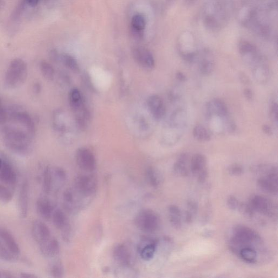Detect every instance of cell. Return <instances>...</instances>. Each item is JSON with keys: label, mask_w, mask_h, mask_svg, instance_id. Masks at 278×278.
Wrapping results in <instances>:
<instances>
[{"label": "cell", "mask_w": 278, "mask_h": 278, "mask_svg": "<svg viewBox=\"0 0 278 278\" xmlns=\"http://www.w3.org/2000/svg\"><path fill=\"white\" fill-rule=\"evenodd\" d=\"M5 6V3L3 0H0V12L2 11Z\"/></svg>", "instance_id": "54"}, {"label": "cell", "mask_w": 278, "mask_h": 278, "mask_svg": "<svg viewBox=\"0 0 278 278\" xmlns=\"http://www.w3.org/2000/svg\"><path fill=\"white\" fill-rule=\"evenodd\" d=\"M193 136L197 140L201 142L209 141L211 136L206 127L198 125L194 127Z\"/></svg>", "instance_id": "29"}, {"label": "cell", "mask_w": 278, "mask_h": 278, "mask_svg": "<svg viewBox=\"0 0 278 278\" xmlns=\"http://www.w3.org/2000/svg\"><path fill=\"white\" fill-rule=\"evenodd\" d=\"M198 210V205L193 201H190L187 205V210L185 212V220L190 223L194 221Z\"/></svg>", "instance_id": "32"}, {"label": "cell", "mask_w": 278, "mask_h": 278, "mask_svg": "<svg viewBox=\"0 0 278 278\" xmlns=\"http://www.w3.org/2000/svg\"><path fill=\"white\" fill-rule=\"evenodd\" d=\"M248 204L254 212H259L265 216L273 217L277 214V208L274 203L263 196H251Z\"/></svg>", "instance_id": "8"}, {"label": "cell", "mask_w": 278, "mask_h": 278, "mask_svg": "<svg viewBox=\"0 0 278 278\" xmlns=\"http://www.w3.org/2000/svg\"><path fill=\"white\" fill-rule=\"evenodd\" d=\"M168 215L171 225L175 229H179L181 227V212L179 207L175 205L168 208Z\"/></svg>", "instance_id": "25"}, {"label": "cell", "mask_w": 278, "mask_h": 278, "mask_svg": "<svg viewBox=\"0 0 278 278\" xmlns=\"http://www.w3.org/2000/svg\"><path fill=\"white\" fill-rule=\"evenodd\" d=\"M208 170L207 169L204 171H203L200 174H198L197 177L198 181L199 183H205L208 177Z\"/></svg>", "instance_id": "46"}, {"label": "cell", "mask_w": 278, "mask_h": 278, "mask_svg": "<svg viewBox=\"0 0 278 278\" xmlns=\"http://www.w3.org/2000/svg\"><path fill=\"white\" fill-rule=\"evenodd\" d=\"M238 211L242 213L245 217L249 218L252 217L254 213V211L248 203L247 204V203H240Z\"/></svg>", "instance_id": "39"}, {"label": "cell", "mask_w": 278, "mask_h": 278, "mask_svg": "<svg viewBox=\"0 0 278 278\" xmlns=\"http://www.w3.org/2000/svg\"><path fill=\"white\" fill-rule=\"evenodd\" d=\"M258 185L260 189L266 193L277 195L278 192V178L260 177L258 179Z\"/></svg>", "instance_id": "20"}, {"label": "cell", "mask_w": 278, "mask_h": 278, "mask_svg": "<svg viewBox=\"0 0 278 278\" xmlns=\"http://www.w3.org/2000/svg\"><path fill=\"white\" fill-rule=\"evenodd\" d=\"M76 161L80 169L88 173L93 172L97 167L95 155L87 147H80L77 149Z\"/></svg>", "instance_id": "9"}, {"label": "cell", "mask_w": 278, "mask_h": 278, "mask_svg": "<svg viewBox=\"0 0 278 278\" xmlns=\"http://www.w3.org/2000/svg\"><path fill=\"white\" fill-rule=\"evenodd\" d=\"M71 227L69 222L62 229V236L63 240L66 243H69L71 238Z\"/></svg>", "instance_id": "42"}, {"label": "cell", "mask_w": 278, "mask_h": 278, "mask_svg": "<svg viewBox=\"0 0 278 278\" xmlns=\"http://www.w3.org/2000/svg\"><path fill=\"white\" fill-rule=\"evenodd\" d=\"M262 130L266 135L271 136L273 135V131L270 126L264 125L262 127Z\"/></svg>", "instance_id": "50"}, {"label": "cell", "mask_w": 278, "mask_h": 278, "mask_svg": "<svg viewBox=\"0 0 278 278\" xmlns=\"http://www.w3.org/2000/svg\"><path fill=\"white\" fill-rule=\"evenodd\" d=\"M227 203L230 209L234 211L238 210L240 202L236 197L233 196H229L227 199Z\"/></svg>", "instance_id": "43"}, {"label": "cell", "mask_w": 278, "mask_h": 278, "mask_svg": "<svg viewBox=\"0 0 278 278\" xmlns=\"http://www.w3.org/2000/svg\"><path fill=\"white\" fill-rule=\"evenodd\" d=\"M157 242L156 240L145 238L141 240L138 246V251L141 258L145 261L152 260L157 249Z\"/></svg>", "instance_id": "14"}, {"label": "cell", "mask_w": 278, "mask_h": 278, "mask_svg": "<svg viewBox=\"0 0 278 278\" xmlns=\"http://www.w3.org/2000/svg\"><path fill=\"white\" fill-rule=\"evenodd\" d=\"M36 210L39 215L46 220L51 218L52 213L54 211L52 202L46 197H40L37 201Z\"/></svg>", "instance_id": "18"}, {"label": "cell", "mask_w": 278, "mask_h": 278, "mask_svg": "<svg viewBox=\"0 0 278 278\" xmlns=\"http://www.w3.org/2000/svg\"><path fill=\"white\" fill-rule=\"evenodd\" d=\"M174 173L180 177L188 176L190 172L189 167V156L187 154H181L175 163L173 168Z\"/></svg>", "instance_id": "19"}, {"label": "cell", "mask_w": 278, "mask_h": 278, "mask_svg": "<svg viewBox=\"0 0 278 278\" xmlns=\"http://www.w3.org/2000/svg\"><path fill=\"white\" fill-rule=\"evenodd\" d=\"M244 97L248 101H252L254 98V94L250 89H245L243 91Z\"/></svg>", "instance_id": "47"}, {"label": "cell", "mask_w": 278, "mask_h": 278, "mask_svg": "<svg viewBox=\"0 0 278 278\" xmlns=\"http://www.w3.org/2000/svg\"><path fill=\"white\" fill-rule=\"evenodd\" d=\"M32 237L39 244L51 237L50 230L46 224L39 220H35L32 224Z\"/></svg>", "instance_id": "13"}, {"label": "cell", "mask_w": 278, "mask_h": 278, "mask_svg": "<svg viewBox=\"0 0 278 278\" xmlns=\"http://www.w3.org/2000/svg\"><path fill=\"white\" fill-rule=\"evenodd\" d=\"M134 60L139 66L146 70H151L155 67V60L152 53L146 48L134 47L132 49Z\"/></svg>", "instance_id": "10"}, {"label": "cell", "mask_w": 278, "mask_h": 278, "mask_svg": "<svg viewBox=\"0 0 278 278\" xmlns=\"http://www.w3.org/2000/svg\"><path fill=\"white\" fill-rule=\"evenodd\" d=\"M28 66L24 61L16 58L10 63L4 76V85L13 89L22 85L28 77Z\"/></svg>", "instance_id": "3"}, {"label": "cell", "mask_w": 278, "mask_h": 278, "mask_svg": "<svg viewBox=\"0 0 278 278\" xmlns=\"http://www.w3.org/2000/svg\"><path fill=\"white\" fill-rule=\"evenodd\" d=\"M146 21L145 18L141 14H136L132 18L131 28L140 31L145 29Z\"/></svg>", "instance_id": "35"}, {"label": "cell", "mask_w": 278, "mask_h": 278, "mask_svg": "<svg viewBox=\"0 0 278 278\" xmlns=\"http://www.w3.org/2000/svg\"><path fill=\"white\" fill-rule=\"evenodd\" d=\"M53 176L60 182H64L67 179V173L63 169L57 167L52 169Z\"/></svg>", "instance_id": "40"}, {"label": "cell", "mask_w": 278, "mask_h": 278, "mask_svg": "<svg viewBox=\"0 0 278 278\" xmlns=\"http://www.w3.org/2000/svg\"><path fill=\"white\" fill-rule=\"evenodd\" d=\"M20 277L24 278H38V276H36L34 274H31V273L22 272L20 274Z\"/></svg>", "instance_id": "52"}, {"label": "cell", "mask_w": 278, "mask_h": 278, "mask_svg": "<svg viewBox=\"0 0 278 278\" xmlns=\"http://www.w3.org/2000/svg\"><path fill=\"white\" fill-rule=\"evenodd\" d=\"M271 117L272 120L277 123L278 120V105L277 103H274L271 106Z\"/></svg>", "instance_id": "44"}, {"label": "cell", "mask_w": 278, "mask_h": 278, "mask_svg": "<svg viewBox=\"0 0 278 278\" xmlns=\"http://www.w3.org/2000/svg\"><path fill=\"white\" fill-rule=\"evenodd\" d=\"M39 249L42 256L47 258H52L57 256L60 252V245L58 240L53 237L40 243Z\"/></svg>", "instance_id": "15"}, {"label": "cell", "mask_w": 278, "mask_h": 278, "mask_svg": "<svg viewBox=\"0 0 278 278\" xmlns=\"http://www.w3.org/2000/svg\"><path fill=\"white\" fill-rule=\"evenodd\" d=\"M74 190L82 196L89 198L97 191L98 183L93 175L81 174L74 180Z\"/></svg>", "instance_id": "7"}, {"label": "cell", "mask_w": 278, "mask_h": 278, "mask_svg": "<svg viewBox=\"0 0 278 278\" xmlns=\"http://www.w3.org/2000/svg\"><path fill=\"white\" fill-rule=\"evenodd\" d=\"M20 252L19 244L12 233L0 227V260L14 262L18 259Z\"/></svg>", "instance_id": "4"}, {"label": "cell", "mask_w": 278, "mask_h": 278, "mask_svg": "<svg viewBox=\"0 0 278 278\" xmlns=\"http://www.w3.org/2000/svg\"><path fill=\"white\" fill-rule=\"evenodd\" d=\"M13 277H14V276L9 272L0 271V278H8Z\"/></svg>", "instance_id": "53"}, {"label": "cell", "mask_w": 278, "mask_h": 278, "mask_svg": "<svg viewBox=\"0 0 278 278\" xmlns=\"http://www.w3.org/2000/svg\"><path fill=\"white\" fill-rule=\"evenodd\" d=\"M136 226L143 232L153 233L160 227V220L156 212L149 208L139 211L135 217Z\"/></svg>", "instance_id": "5"}, {"label": "cell", "mask_w": 278, "mask_h": 278, "mask_svg": "<svg viewBox=\"0 0 278 278\" xmlns=\"http://www.w3.org/2000/svg\"><path fill=\"white\" fill-rule=\"evenodd\" d=\"M113 258L122 266H130L131 265V253L125 244L116 245L113 250Z\"/></svg>", "instance_id": "16"}, {"label": "cell", "mask_w": 278, "mask_h": 278, "mask_svg": "<svg viewBox=\"0 0 278 278\" xmlns=\"http://www.w3.org/2000/svg\"><path fill=\"white\" fill-rule=\"evenodd\" d=\"M269 70L266 67H259L256 68L254 71V77L258 81L260 82L266 81L267 77L269 76Z\"/></svg>", "instance_id": "37"}, {"label": "cell", "mask_w": 278, "mask_h": 278, "mask_svg": "<svg viewBox=\"0 0 278 278\" xmlns=\"http://www.w3.org/2000/svg\"><path fill=\"white\" fill-rule=\"evenodd\" d=\"M42 189L46 194H49L53 188V175L52 169L47 167L44 171L42 178Z\"/></svg>", "instance_id": "27"}, {"label": "cell", "mask_w": 278, "mask_h": 278, "mask_svg": "<svg viewBox=\"0 0 278 278\" xmlns=\"http://www.w3.org/2000/svg\"><path fill=\"white\" fill-rule=\"evenodd\" d=\"M207 159L204 155L196 154L192 157L190 163L191 173L197 176L203 171L207 169Z\"/></svg>", "instance_id": "21"}, {"label": "cell", "mask_w": 278, "mask_h": 278, "mask_svg": "<svg viewBox=\"0 0 278 278\" xmlns=\"http://www.w3.org/2000/svg\"><path fill=\"white\" fill-rule=\"evenodd\" d=\"M40 70L42 75L48 80H52L55 76V70L51 64L46 61H42L40 64Z\"/></svg>", "instance_id": "34"}, {"label": "cell", "mask_w": 278, "mask_h": 278, "mask_svg": "<svg viewBox=\"0 0 278 278\" xmlns=\"http://www.w3.org/2000/svg\"><path fill=\"white\" fill-rule=\"evenodd\" d=\"M50 274L53 278H62L64 274V266L62 262L57 260L50 265Z\"/></svg>", "instance_id": "33"}, {"label": "cell", "mask_w": 278, "mask_h": 278, "mask_svg": "<svg viewBox=\"0 0 278 278\" xmlns=\"http://www.w3.org/2000/svg\"><path fill=\"white\" fill-rule=\"evenodd\" d=\"M187 3H189V4H192V3H194L195 1V0H186Z\"/></svg>", "instance_id": "55"}, {"label": "cell", "mask_w": 278, "mask_h": 278, "mask_svg": "<svg viewBox=\"0 0 278 278\" xmlns=\"http://www.w3.org/2000/svg\"><path fill=\"white\" fill-rule=\"evenodd\" d=\"M0 125L4 145L20 156H28L33 148L35 127L26 111L12 106L4 108L0 113Z\"/></svg>", "instance_id": "1"}, {"label": "cell", "mask_w": 278, "mask_h": 278, "mask_svg": "<svg viewBox=\"0 0 278 278\" xmlns=\"http://www.w3.org/2000/svg\"><path fill=\"white\" fill-rule=\"evenodd\" d=\"M230 174L233 176H240L243 173V168L242 165L238 164H234L230 166L228 168Z\"/></svg>", "instance_id": "41"}, {"label": "cell", "mask_w": 278, "mask_h": 278, "mask_svg": "<svg viewBox=\"0 0 278 278\" xmlns=\"http://www.w3.org/2000/svg\"><path fill=\"white\" fill-rule=\"evenodd\" d=\"M239 79L243 84H248L250 82L249 77L244 73L241 72L239 74Z\"/></svg>", "instance_id": "48"}, {"label": "cell", "mask_w": 278, "mask_h": 278, "mask_svg": "<svg viewBox=\"0 0 278 278\" xmlns=\"http://www.w3.org/2000/svg\"><path fill=\"white\" fill-rule=\"evenodd\" d=\"M60 60L71 71L76 73L79 71V64L76 59L72 56L64 53L60 55Z\"/></svg>", "instance_id": "30"}, {"label": "cell", "mask_w": 278, "mask_h": 278, "mask_svg": "<svg viewBox=\"0 0 278 278\" xmlns=\"http://www.w3.org/2000/svg\"><path fill=\"white\" fill-rule=\"evenodd\" d=\"M206 108L208 114L210 116L224 117L228 114L227 106L221 99H214L208 102Z\"/></svg>", "instance_id": "17"}, {"label": "cell", "mask_w": 278, "mask_h": 278, "mask_svg": "<svg viewBox=\"0 0 278 278\" xmlns=\"http://www.w3.org/2000/svg\"><path fill=\"white\" fill-rule=\"evenodd\" d=\"M14 190L2 183H0V202L7 204L11 201L13 198Z\"/></svg>", "instance_id": "31"}, {"label": "cell", "mask_w": 278, "mask_h": 278, "mask_svg": "<svg viewBox=\"0 0 278 278\" xmlns=\"http://www.w3.org/2000/svg\"><path fill=\"white\" fill-rule=\"evenodd\" d=\"M175 77L180 82H185L186 81V77L185 74L180 71H178L175 73Z\"/></svg>", "instance_id": "51"}, {"label": "cell", "mask_w": 278, "mask_h": 278, "mask_svg": "<svg viewBox=\"0 0 278 278\" xmlns=\"http://www.w3.org/2000/svg\"><path fill=\"white\" fill-rule=\"evenodd\" d=\"M69 101L70 105L74 111H78L85 105L82 94L77 88H73L70 91Z\"/></svg>", "instance_id": "22"}, {"label": "cell", "mask_w": 278, "mask_h": 278, "mask_svg": "<svg viewBox=\"0 0 278 278\" xmlns=\"http://www.w3.org/2000/svg\"><path fill=\"white\" fill-rule=\"evenodd\" d=\"M263 241L259 234L247 226L239 225L233 229L232 235L229 240V248L235 254L245 247H254L261 245Z\"/></svg>", "instance_id": "2"}, {"label": "cell", "mask_w": 278, "mask_h": 278, "mask_svg": "<svg viewBox=\"0 0 278 278\" xmlns=\"http://www.w3.org/2000/svg\"><path fill=\"white\" fill-rule=\"evenodd\" d=\"M143 31L138 30L132 28L131 29V35L133 36V38L136 40H141L143 38Z\"/></svg>", "instance_id": "45"}, {"label": "cell", "mask_w": 278, "mask_h": 278, "mask_svg": "<svg viewBox=\"0 0 278 278\" xmlns=\"http://www.w3.org/2000/svg\"><path fill=\"white\" fill-rule=\"evenodd\" d=\"M30 185L29 181L25 180L21 184L18 200L20 217L25 218L28 216L29 208Z\"/></svg>", "instance_id": "12"}, {"label": "cell", "mask_w": 278, "mask_h": 278, "mask_svg": "<svg viewBox=\"0 0 278 278\" xmlns=\"http://www.w3.org/2000/svg\"><path fill=\"white\" fill-rule=\"evenodd\" d=\"M54 226L61 230L69 222L66 213L60 208H57L52 213L51 217Z\"/></svg>", "instance_id": "26"}, {"label": "cell", "mask_w": 278, "mask_h": 278, "mask_svg": "<svg viewBox=\"0 0 278 278\" xmlns=\"http://www.w3.org/2000/svg\"><path fill=\"white\" fill-rule=\"evenodd\" d=\"M239 256L247 263L254 264L257 261L258 254L253 247H245L240 251Z\"/></svg>", "instance_id": "28"}, {"label": "cell", "mask_w": 278, "mask_h": 278, "mask_svg": "<svg viewBox=\"0 0 278 278\" xmlns=\"http://www.w3.org/2000/svg\"><path fill=\"white\" fill-rule=\"evenodd\" d=\"M146 178L148 183L153 188H157L163 183V176L159 171L153 167L146 171Z\"/></svg>", "instance_id": "24"}, {"label": "cell", "mask_w": 278, "mask_h": 278, "mask_svg": "<svg viewBox=\"0 0 278 278\" xmlns=\"http://www.w3.org/2000/svg\"><path fill=\"white\" fill-rule=\"evenodd\" d=\"M26 4L31 8H34L39 4L40 0H25Z\"/></svg>", "instance_id": "49"}, {"label": "cell", "mask_w": 278, "mask_h": 278, "mask_svg": "<svg viewBox=\"0 0 278 278\" xmlns=\"http://www.w3.org/2000/svg\"><path fill=\"white\" fill-rule=\"evenodd\" d=\"M187 116L183 109H177L174 112L170 120V126L174 129H180L186 125Z\"/></svg>", "instance_id": "23"}, {"label": "cell", "mask_w": 278, "mask_h": 278, "mask_svg": "<svg viewBox=\"0 0 278 278\" xmlns=\"http://www.w3.org/2000/svg\"><path fill=\"white\" fill-rule=\"evenodd\" d=\"M200 71L204 75H209L213 71V63L209 60H203L200 64Z\"/></svg>", "instance_id": "36"}, {"label": "cell", "mask_w": 278, "mask_h": 278, "mask_svg": "<svg viewBox=\"0 0 278 278\" xmlns=\"http://www.w3.org/2000/svg\"><path fill=\"white\" fill-rule=\"evenodd\" d=\"M147 105L154 119L160 120L164 118L166 114V107L159 96L153 95L149 96L147 100Z\"/></svg>", "instance_id": "11"}, {"label": "cell", "mask_w": 278, "mask_h": 278, "mask_svg": "<svg viewBox=\"0 0 278 278\" xmlns=\"http://www.w3.org/2000/svg\"><path fill=\"white\" fill-rule=\"evenodd\" d=\"M239 50L241 54L245 55L254 52L255 48L248 41H243L240 42Z\"/></svg>", "instance_id": "38"}, {"label": "cell", "mask_w": 278, "mask_h": 278, "mask_svg": "<svg viewBox=\"0 0 278 278\" xmlns=\"http://www.w3.org/2000/svg\"><path fill=\"white\" fill-rule=\"evenodd\" d=\"M18 181L17 174L9 158L0 153V183L14 190Z\"/></svg>", "instance_id": "6"}, {"label": "cell", "mask_w": 278, "mask_h": 278, "mask_svg": "<svg viewBox=\"0 0 278 278\" xmlns=\"http://www.w3.org/2000/svg\"><path fill=\"white\" fill-rule=\"evenodd\" d=\"M2 108L3 106L1 105V100H0V113H1Z\"/></svg>", "instance_id": "56"}]
</instances>
